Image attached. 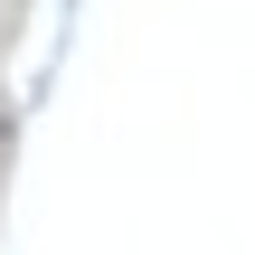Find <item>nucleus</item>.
Returning a JSON list of instances; mask_svg holds the SVG:
<instances>
[]
</instances>
